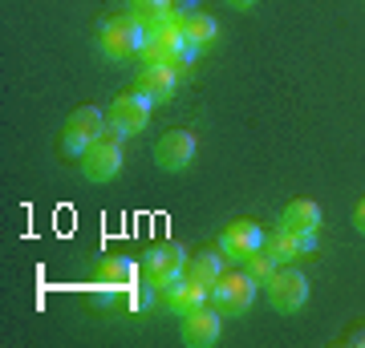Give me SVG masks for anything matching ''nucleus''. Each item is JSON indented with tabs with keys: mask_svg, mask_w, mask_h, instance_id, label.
Segmentation results:
<instances>
[{
	"mask_svg": "<svg viewBox=\"0 0 365 348\" xmlns=\"http://www.w3.org/2000/svg\"><path fill=\"white\" fill-rule=\"evenodd\" d=\"M175 85H179L175 65H146L143 73H138V90H143L150 102H170Z\"/></svg>",
	"mask_w": 365,
	"mask_h": 348,
	"instance_id": "14",
	"label": "nucleus"
},
{
	"mask_svg": "<svg viewBox=\"0 0 365 348\" xmlns=\"http://www.w3.org/2000/svg\"><path fill=\"white\" fill-rule=\"evenodd\" d=\"M227 4H232V9H252L256 0H227Z\"/></svg>",
	"mask_w": 365,
	"mask_h": 348,
	"instance_id": "21",
	"label": "nucleus"
},
{
	"mask_svg": "<svg viewBox=\"0 0 365 348\" xmlns=\"http://www.w3.org/2000/svg\"><path fill=\"white\" fill-rule=\"evenodd\" d=\"M244 263H248V275L256 280V284H260V280L268 284V275L276 271V255L268 251V247H260V251H252V255L244 259Z\"/></svg>",
	"mask_w": 365,
	"mask_h": 348,
	"instance_id": "19",
	"label": "nucleus"
},
{
	"mask_svg": "<svg viewBox=\"0 0 365 348\" xmlns=\"http://www.w3.org/2000/svg\"><path fill=\"white\" fill-rule=\"evenodd\" d=\"M207 300L223 316H244L252 308V300H256V280H252L248 271H223Z\"/></svg>",
	"mask_w": 365,
	"mask_h": 348,
	"instance_id": "5",
	"label": "nucleus"
},
{
	"mask_svg": "<svg viewBox=\"0 0 365 348\" xmlns=\"http://www.w3.org/2000/svg\"><path fill=\"white\" fill-rule=\"evenodd\" d=\"M220 328H223V312L215 304H199L182 316V344L191 348H211L220 340Z\"/></svg>",
	"mask_w": 365,
	"mask_h": 348,
	"instance_id": "9",
	"label": "nucleus"
},
{
	"mask_svg": "<svg viewBox=\"0 0 365 348\" xmlns=\"http://www.w3.org/2000/svg\"><path fill=\"white\" fill-rule=\"evenodd\" d=\"M207 300V292L195 284H187V280H175L170 288H163V304H167L170 312H179V316H187L191 308H199Z\"/></svg>",
	"mask_w": 365,
	"mask_h": 348,
	"instance_id": "15",
	"label": "nucleus"
},
{
	"mask_svg": "<svg viewBox=\"0 0 365 348\" xmlns=\"http://www.w3.org/2000/svg\"><path fill=\"white\" fill-rule=\"evenodd\" d=\"M220 275H223V251H220V255H215V251H199V255H187L179 280L203 288V292L211 296V288H215V280H220Z\"/></svg>",
	"mask_w": 365,
	"mask_h": 348,
	"instance_id": "12",
	"label": "nucleus"
},
{
	"mask_svg": "<svg viewBox=\"0 0 365 348\" xmlns=\"http://www.w3.org/2000/svg\"><path fill=\"white\" fill-rule=\"evenodd\" d=\"M353 227H357V231L365 235V199L357 203V211H353Z\"/></svg>",
	"mask_w": 365,
	"mask_h": 348,
	"instance_id": "20",
	"label": "nucleus"
},
{
	"mask_svg": "<svg viewBox=\"0 0 365 348\" xmlns=\"http://www.w3.org/2000/svg\"><path fill=\"white\" fill-rule=\"evenodd\" d=\"M280 227H288V231H297L309 239V235L321 231V206L313 199H292L284 206V215H280Z\"/></svg>",
	"mask_w": 365,
	"mask_h": 348,
	"instance_id": "13",
	"label": "nucleus"
},
{
	"mask_svg": "<svg viewBox=\"0 0 365 348\" xmlns=\"http://www.w3.org/2000/svg\"><path fill=\"white\" fill-rule=\"evenodd\" d=\"M170 0H126V13L138 21V25H158V21H167L170 16Z\"/></svg>",
	"mask_w": 365,
	"mask_h": 348,
	"instance_id": "18",
	"label": "nucleus"
},
{
	"mask_svg": "<svg viewBox=\"0 0 365 348\" xmlns=\"http://www.w3.org/2000/svg\"><path fill=\"white\" fill-rule=\"evenodd\" d=\"M182 263H187L182 243L163 239V243H155V247H146L143 251V259H138V280H143L146 288L163 292V288H170L182 275Z\"/></svg>",
	"mask_w": 365,
	"mask_h": 348,
	"instance_id": "1",
	"label": "nucleus"
},
{
	"mask_svg": "<svg viewBox=\"0 0 365 348\" xmlns=\"http://www.w3.org/2000/svg\"><path fill=\"white\" fill-rule=\"evenodd\" d=\"M98 45L110 61H134L143 57V45H146V25H138L130 13L126 16H114L98 28Z\"/></svg>",
	"mask_w": 365,
	"mask_h": 348,
	"instance_id": "3",
	"label": "nucleus"
},
{
	"mask_svg": "<svg viewBox=\"0 0 365 348\" xmlns=\"http://www.w3.org/2000/svg\"><path fill=\"white\" fill-rule=\"evenodd\" d=\"M264 247L276 255V263H284V259H300V247H304V235L288 231V227H276L268 239H264Z\"/></svg>",
	"mask_w": 365,
	"mask_h": 348,
	"instance_id": "16",
	"label": "nucleus"
},
{
	"mask_svg": "<svg viewBox=\"0 0 365 348\" xmlns=\"http://www.w3.org/2000/svg\"><path fill=\"white\" fill-rule=\"evenodd\" d=\"M304 300H309V280H304L300 268H276L268 275V304L276 312L292 316V312L304 308Z\"/></svg>",
	"mask_w": 365,
	"mask_h": 348,
	"instance_id": "6",
	"label": "nucleus"
},
{
	"mask_svg": "<svg viewBox=\"0 0 365 348\" xmlns=\"http://www.w3.org/2000/svg\"><path fill=\"white\" fill-rule=\"evenodd\" d=\"M122 138H126V134L110 126L81 150V174H86L90 182L118 179V170H122Z\"/></svg>",
	"mask_w": 365,
	"mask_h": 348,
	"instance_id": "2",
	"label": "nucleus"
},
{
	"mask_svg": "<svg viewBox=\"0 0 365 348\" xmlns=\"http://www.w3.org/2000/svg\"><path fill=\"white\" fill-rule=\"evenodd\" d=\"M191 53L187 37H182V28L175 21H158V25H146V45H143V61L146 65H175L182 61Z\"/></svg>",
	"mask_w": 365,
	"mask_h": 348,
	"instance_id": "4",
	"label": "nucleus"
},
{
	"mask_svg": "<svg viewBox=\"0 0 365 348\" xmlns=\"http://www.w3.org/2000/svg\"><path fill=\"white\" fill-rule=\"evenodd\" d=\"M195 158V138L187 130H167L155 142V162L163 170H187Z\"/></svg>",
	"mask_w": 365,
	"mask_h": 348,
	"instance_id": "11",
	"label": "nucleus"
},
{
	"mask_svg": "<svg viewBox=\"0 0 365 348\" xmlns=\"http://www.w3.org/2000/svg\"><path fill=\"white\" fill-rule=\"evenodd\" d=\"M264 247V231L256 227L252 219H235V223H227L223 227V235H220V251H223V259H244L252 255V251H260Z\"/></svg>",
	"mask_w": 365,
	"mask_h": 348,
	"instance_id": "10",
	"label": "nucleus"
},
{
	"mask_svg": "<svg viewBox=\"0 0 365 348\" xmlns=\"http://www.w3.org/2000/svg\"><path fill=\"white\" fill-rule=\"evenodd\" d=\"M106 126H110V122H106V114L98 110V105H81V110H73L69 122H66V134H61L66 154H78L81 158V150H86V146H90Z\"/></svg>",
	"mask_w": 365,
	"mask_h": 348,
	"instance_id": "7",
	"label": "nucleus"
},
{
	"mask_svg": "<svg viewBox=\"0 0 365 348\" xmlns=\"http://www.w3.org/2000/svg\"><path fill=\"white\" fill-rule=\"evenodd\" d=\"M150 97H146L143 90L134 93H118L114 102H110V110H106V122L114 130H122V134H138V130L150 122Z\"/></svg>",
	"mask_w": 365,
	"mask_h": 348,
	"instance_id": "8",
	"label": "nucleus"
},
{
	"mask_svg": "<svg viewBox=\"0 0 365 348\" xmlns=\"http://www.w3.org/2000/svg\"><path fill=\"white\" fill-rule=\"evenodd\" d=\"M215 33H220V25H215V16H207V13H191L187 21H182V37H187V45H191V49L211 45V41H215Z\"/></svg>",
	"mask_w": 365,
	"mask_h": 348,
	"instance_id": "17",
	"label": "nucleus"
}]
</instances>
